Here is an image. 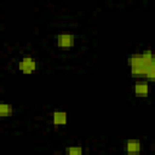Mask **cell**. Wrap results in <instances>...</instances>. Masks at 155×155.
Here are the masks:
<instances>
[{
  "mask_svg": "<svg viewBox=\"0 0 155 155\" xmlns=\"http://www.w3.org/2000/svg\"><path fill=\"white\" fill-rule=\"evenodd\" d=\"M68 121V114L63 110H54L52 113V124L54 126H63Z\"/></svg>",
  "mask_w": 155,
  "mask_h": 155,
  "instance_id": "8992f818",
  "label": "cell"
},
{
  "mask_svg": "<svg viewBox=\"0 0 155 155\" xmlns=\"http://www.w3.org/2000/svg\"><path fill=\"white\" fill-rule=\"evenodd\" d=\"M65 154L68 155H82L84 154V149L80 145H75V147H68L65 149Z\"/></svg>",
  "mask_w": 155,
  "mask_h": 155,
  "instance_id": "ba28073f",
  "label": "cell"
},
{
  "mask_svg": "<svg viewBox=\"0 0 155 155\" xmlns=\"http://www.w3.org/2000/svg\"><path fill=\"white\" fill-rule=\"evenodd\" d=\"M142 150V143L138 139H128L125 142V151L127 154H138Z\"/></svg>",
  "mask_w": 155,
  "mask_h": 155,
  "instance_id": "5b68a950",
  "label": "cell"
},
{
  "mask_svg": "<svg viewBox=\"0 0 155 155\" xmlns=\"http://www.w3.org/2000/svg\"><path fill=\"white\" fill-rule=\"evenodd\" d=\"M128 65L133 78H142L147 81H153L155 78V58L150 48L142 52L132 53L128 57Z\"/></svg>",
  "mask_w": 155,
  "mask_h": 155,
  "instance_id": "6da1fadb",
  "label": "cell"
},
{
  "mask_svg": "<svg viewBox=\"0 0 155 155\" xmlns=\"http://www.w3.org/2000/svg\"><path fill=\"white\" fill-rule=\"evenodd\" d=\"M54 39L56 45L62 50H69L75 45V35L71 33H61Z\"/></svg>",
  "mask_w": 155,
  "mask_h": 155,
  "instance_id": "7a4b0ae2",
  "label": "cell"
},
{
  "mask_svg": "<svg viewBox=\"0 0 155 155\" xmlns=\"http://www.w3.org/2000/svg\"><path fill=\"white\" fill-rule=\"evenodd\" d=\"M133 92L139 97H147L149 94V81L144 79L136 81V84L133 85Z\"/></svg>",
  "mask_w": 155,
  "mask_h": 155,
  "instance_id": "277c9868",
  "label": "cell"
},
{
  "mask_svg": "<svg viewBox=\"0 0 155 155\" xmlns=\"http://www.w3.org/2000/svg\"><path fill=\"white\" fill-rule=\"evenodd\" d=\"M18 69L23 74H31L36 70V62L31 56H24L18 62Z\"/></svg>",
  "mask_w": 155,
  "mask_h": 155,
  "instance_id": "3957f363",
  "label": "cell"
},
{
  "mask_svg": "<svg viewBox=\"0 0 155 155\" xmlns=\"http://www.w3.org/2000/svg\"><path fill=\"white\" fill-rule=\"evenodd\" d=\"M13 114V107L10 103L0 102V119H6Z\"/></svg>",
  "mask_w": 155,
  "mask_h": 155,
  "instance_id": "52a82bcc",
  "label": "cell"
}]
</instances>
